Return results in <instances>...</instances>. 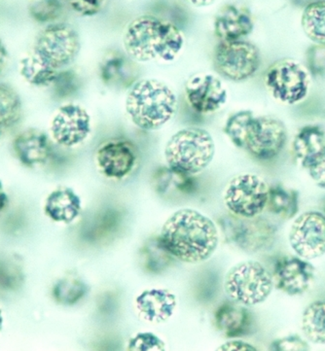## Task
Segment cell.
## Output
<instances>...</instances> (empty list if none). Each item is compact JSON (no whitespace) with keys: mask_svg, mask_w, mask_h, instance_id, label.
Listing matches in <instances>:
<instances>
[{"mask_svg":"<svg viewBox=\"0 0 325 351\" xmlns=\"http://www.w3.org/2000/svg\"><path fill=\"white\" fill-rule=\"evenodd\" d=\"M159 238L171 256L188 264L206 261L218 246L217 224L192 208H181L168 218Z\"/></svg>","mask_w":325,"mask_h":351,"instance_id":"cell-1","label":"cell"},{"mask_svg":"<svg viewBox=\"0 0 325 351\" xmlns=\"http://www.w3.org/2000/svg\"><path fill=\"white\" fill-rule=\"evenodd\" d=\"M184 44V34L175 24L153 15L134 18L123 34L125 52L139 64L173 62Z\"/></svg>","mask_w":325,"mask_h":351,"instance_id":"cell-2","label":"cell"},{"mask_svg":"<svg viewBox=\"0 0 325 351\" xmlns=\"http://www.w3.org/2000/svg\"><path fill=\"white\" fill-rule=\"evenodd\" d=\"M178 95L158 79H141L130 88L125 109L139 129L153 132L162 129L178 111Z\"/></svg>","mask_w":325,"mask_h":351,"instance_id":"cell-3","label":"cell"},{"mask_svg":"<svg viewBox=\"0 0 325 351\" xmlns=\"http://www.w3.org/2000/svg\"><path fill=\"white\" fill-rule=\"evenodd\" d=\"M164 154L171 171L194 176L205 171L213 162L215 143L206 130L185 128L169 138Z\"/></svg>","mask_w":325,"mask_h":351,"instance_id":"cell-4","label":"cell"},{"mask_svg":"<svg viewBox=\"0 0 325 351\" xmlns=\"http://www.w3.org/2000/svg\"><path fill=\"white\" fill-rule=\"evenodd\" d=\"M274 281L261 263L245 261L229 269L224 278V289L232 301L245 306L264 303L272 291Z\"/></svg>","mask_w":325,"mask_h":351,"instance_id":"cell-5","label":"cell"},{"mask_svg":"<svg viewBox=\"0 0 325 351\" xmlns=\"http://www.w3.org/2000/svg\"><path fill=\"white\" fill-rule=\"evenodd\" d=\"M81 50L77 30L67 23L47 25L36 37L32 52L48 66L62 71L73 64Z\"/></svg>","mask_w":325,"mask_h":351,"instance_id":"cell-6","label":"cell"},{"mask_svg":"<svg viewBox=\"0 0 325 351\" xmlns=\"http://www.w3.org/2000/svg\"><path fill=\"white\" fill-rule=\"evenodd\" d=\"M264 84L273 99L293 106L307 97L311 88V74L307 67L293 59H282L269 66Z\"/></svg>","mask_w":325,"mask_h":351,"instance_id":"cell-7","label":"cell"},{"mask_svg":"<svg viewBox=\"0 0 325 351\" xmlns=\"http://www.w3.org/2000/svg\"><path fill=\"white\" fill-rule=\"evenodd\" d=\"M213 62L218 75L231 82L240 83L252 78L258 71L261 54L252 42L243 39L219 41L213 51Z\"/></svg>","mask_w":325,"mask_h":351,"instance_id":"cell-8","label":"cell"},{"mask_svg":"<svg viewBox=\"0 0 325 351\" xmlns=\"http://www.w3.org/2000/svg\"><path fill=\"white\" fill-rule=\"evenodd\" d=\"M269 190L270 186L259 176L243 173L229 181L223 199L230 213L237 217H256L267 208Z\"/></svg>","mask_w":325,"mask_h":351,"instance_id":"cell-9","label":"cell"},{"mask_svg":"<svg viewBox=\"0 0 325 351\" xmlns=\"http://www.w3.org/2000/svg\"><path fill=\"white\" fill-rule=\"evenodd\" d=\"M287 141V130L282 121L272 116H254L243 150L255 159L269 161L280 155Z\"/></svg>","mask_w":325,"mask_h":351,"instance_id":"cell-10","label":"cell"},{"mask_svg":"<svg viewBox=\"0 0 325 351\" xmlns=\"http://www.w3.org/2000/svg\"><path fill=\"white\" fill-rule=\"evenodd\" d=\"M227 241L241 250L259 252L270 248L276 239V228L264 218H241L234 215L222 225Z\"/></svg>","mask_w":325,"mask_h":351,"instance_id":"cell-11","label":"cell"},{"mask_svg":"<svg viewBox=\"0 0 325 351\" xmlns=\"http://www.w3.org/2000/svg\"><path fill=\"white\" fill-rule=\"evenodd\" d=\"M91 132L92 118L87 109L78 104H64L51 119V136L64 147L73 148L84 143Z\"/></svg>","mask_w":325,"mask_h":351,"instance_id":"cell-12","label":"cell"},{"mask_svg":"<svg viewBox=\"0 0 325 351\" xmlns=\"http://www.w3.org/2000/svg\"><path fill=\"white\" fill-rule=\"evenodd\" d=\"M289 243L297 256L317 259L325 254V215L308 211L294 220L289 231Z\"/></svg>","mask_w":325,"mask_h":351,"instance_id":"cell-13","label":"cell"},{"mask_svg":"<svg viewBox=\"0 0 325 351\" xmlns=\"http://www.w3.org/2000/svg\"><path fill=\"white\" fill-rule=\"evenodd\" d=\"M185 99L188 106L201 115H211L224 108L228 92L217 76L196 73L185 83Z\"/></svg>","mask_w":325,"mask_h":351,"instance_id":"cell-14","label":"cell"},{"mask_svg":"<svg viewBox=\"0 0 325 351\" xmlns=\"http://www.w3.org/2000/svg\"><path fill=\"white\" fill-rule=\"evenodd\" d=\"M315 276V267L308 260L282 257L275 263L272 278L278 290L289 296H298L310 290Z\"/></svg>","mask_w":325,"mask_h":351,"instance_id":"cell-15","label":"cell"},{"mask_svg":"<svg viewBox=\"0 0 325 351\" xmlns=\"http://www.w3.org/2000/svg\"><path fill=\"white\" fill-rule=\"evenodd\" d=\"M138 161V151L126 139H111L97 148L96 162L106 178L123 179L133 171Z\"/></svg>","mask_w":325,"mask_h":351,"instance_id":"cell-16","label":"cell"},{"mask_svg":"<svg viewBox=\"0 0 325 351\" xmlns=\"http://www.w3.org/2000/svg\"><path fill=\"white\" fill-rule=\"evenodd\" d=\"M254 21L247 7L226 4L218 11L213 22V32L219 41L240 40L250 36Z\"/></svg>","mask_w":325,"mask_h":351,"instance_id":"cell-17","label":"cell"},{"mask_svg":"<svg viewBox=\"0 0 325 351\" xmlns=\"http://www.w3.org/2000/svg\"><path fill=\"white\" fill-rule=\"evenodd\" d=\"M13 150L21 164L27 167L43 166L52 154L50 139L40 130L29 128L17 134Z\"/></svg>","mask_w":325,"mask_h":351,"instance_id":"cell-18","label":"cell"},{"mask_svg":"<svg viewBox=\"0 0 325 351\" xmlns=\"http://www.w3.org/2000/svg\"><path fill=\"white\" fill-rule=\"evenodd\" d=\"M176 304V295L165 288L145 290L136 299L139 317L154 324L169 320L175 313Z\"/></svg>","mask_w":325,"mask_h":351,"instance_id":"cell-19","label":"cell"},{"mask_svg":"<svg viewBox=\"0 0 325 351\" xmlns=\"http://www.w3.org/2000/svg\"><path fill=\"white\" fill-rule=\"evenodd\" d=\"M215 325L226 338L236 339L250 333L252 315L245 306L234 301L225 302L215 313Z\"/></svg>","mask_w":325,"mask_h":351,"instance_id":"cell-20","label":"cell"},{"mask_svg":"<svg viewBox=\"0 0 325 351\" xmlns=\"http://www.w3.org/2000/svg\"><path fill=\"white\" fill-rule=\"evenodd\" d=\"M81 210L80 197L73 189L64 186L51 192L44 206V213L51 220L66 224L73 222L80 215Z\"/></svg>","mask_w":325,"mask_h":351,"instance_id":"cell-21","label":"cell"},{"mask_svg":"<svg viewBox=\"0 0 325 351\" xmlns=\"http://www.w3.org/2000/svg\"><path fill=\"white\" fill-rule=\"evenodd\" d=\"M325 148V131L319 125L302 128L294 137L292 151L297 162L307 169Z\"/></svg>","mask_w":325,"mask_h":351,"instance_id":"cell-22","label":"cell"},{"mask_svg":"<svg viewBox=\"0 0 325 351\" xmlns=\"http://www.w3.org/2000/svg\"><path fill=\"white\" fill-rule=\"evenodd\" d=\"M58 71L48 66L34 52L25 55L19 62V72L23 79L36 87H49L54 82Z\"/></svg>","mask_w":325,"mask_h":351,"instance_id":"cell-23","label":"cell"},{"mask_svg":"<svg viewBox=\"0 0 325 351\" xmlns=\"http://www.w3.org/2000/svg\"><path fill=\"white\" fill-rule=\"evenodd\" d=\"M266 208L283 219H292L299 210L298 193L282 185L270 186Z\"/></svg>","mask_w":325,"mask_h":351,"instance_id":"cell-24","label":"cell"},{"mask_svg":"<svg viewBox=\"0 0 325 351\" xmlns=\"http://www.w3.org/2000/svg\"><path fill=\"white\" fill-rule=\"evenodd\" d=\"M301 25L311 41L325 45V0H315L305 7Z\"/></svg>","mask_w":325,"mask_h":351,"instance_id":"cell-25","label":"cell"},{"mask_svg":"<svg viewBox=\"0 0 325 351\" xmlns=\"http://www.w3.org/2000/svg\"><path fill=\"white\" fill-rule=\"evenodd\" d=\"M302 332L311 343L325 345V301L309 304L302 315Z\"/></svg>","mask_w":325,"mask_h":351,"instance_id":"cell-26","label":"cell"},{"mask_svg":"<svg viewBox=\"0 0 325 351\" xmlns=\"http://www.w3.org/2000/svg\"><path fill=\"white\" fill-rule=\"evenodd\" d=\"M23 115L20 95L12 86L0 83V125L10 128L18 124Z\"/></svg>","mask_w":325,"mask_h":351,"instance_id":"cell-27","label":"cell"},{"mask_svg":"<svg viewBox=\"0 0 325 351\" xmlns=\"http://www.w3.org/2000/svg\"><path fill=\"white\" fill-rule=\"evenodd\" d=\"M89 287L84 281L75 276L60 278L53 286L52 295L56 303L62 306H73L87 295Z\"/></svg>","mask_w":325,"mask_h":351,"instance_id":"cell-28","label":"cell"},{"mask_svg":"<svg viewBox=\"0 0 325 351\" xmlns=\"http://www.w3.org/2000/svg\"><path fill=\"white\" fill-rule=\"evenodd\" d=\"M24 281L21 260L14 255H0V290L16 291L22 288Z\"/></svg>","mask_w":325,"mask_h":351,"instance_id":"cell-29","label":"cell"},{"mask_svg":"<svg viewBox=\"0 0 325 351\" xmlns=\"http://www.w3.org/2000/svg\"><path fill=\"white\" fill-rule=\"evenodd\" d=\"M143 257L145 269L153 274H160L168 268L173 257L164 247L159 237L147 241L143 248Z\"/></svg>","mask_w":325,"mask_h":351,"instance_id":"cell-30","label":"cell"},{"mask_svg":"<svg viewBox=\"0 0 325 351\" xmlns=\"http://www.w3.org/2000/svg\"><path fill=\"white\" fill-rule=\"evenodd\" d=\"M252 111L240 110L231 114L224 125V132L236 147L245 148L248 128L252 124Z\"/></svg>","mask_w":325,"mask_h":351,"instance_id":"cell-31","label":"cell"},{"mask_svg":"<svg viewBox=\"0 0 325 351\" xmlns=\"http://www.w3.org/2000/svg\"><path fill=\"white\" fill-rule=\"evenodd\" d=\"M64 11L60 0H32L29 4V13L32 20L39 24L57 21Z\"/></svg>","mask_w":325,"mask_h":351,"instance_id":"cell-32","label":"cell"},{"mask_svg":"<svg viewBox=\"0 0 325 351\" xmlns=\"http://www.w3.org/2000/svg\"><path fill=\"white\" fill-rule=\"evenodd\" d=\"M125 67H126V60L123 56H110L101 66V81L106 85L117 82L125 77Z\"/></svg>","mask_w":325,"mask_h":351,"instance_id":"cell-33","label":"cell"},{"mask_svg":"<svg viewBox=\"0 0 325 351\" xmlns=\"http://www.w3.org/2000/svg\"><path fill=\"white\" fill-rule=\"evenodd\" d=\"M79 78L77 74L69 69H62L58 71L52 87L54 94L60 99L71 97L78 89Z\"/></svg>","mask_w":325,"mask_h":351,"instance_id":"cell-34","label":"cell"},{"mask_svg":"<svg viewBox=\"0 0 325 351\" xmlns=\"http://www.w3.org/2000/svg\"><path fill=\"white\" fill-rule=\"evenodd\" d=\"M306 67L311 75H325V45L313 44L306 53Z\"/></svg>","mask_w":325,"mask_h":351,"instance_id":"cell-35","label":"cell"},{"mask_svg":"<svg viewBox=\"0 0 325 351\" xmlns=\"http://www.w3.org/2000/svg\"><path fill=\"white\" fill-rule=\"evenodd\" d=\"M128 350H165L164 341H162L156 335L145 332V333H139L130 339L128 345Z\"/></svg>","mask_w":325,"mask_h":351,"instance_id":"cell-36","label":"cell"},{"mask_svg":"<svg viewBox=\"0 0 325 351\" xmlns=\"http://www.w3.org/2000/svg\"><path fill=\"white\" fill-rule=\"evenodd\" d=\"M106 0H67L71 9L83 17H93L103 10Z\"/></svg>","mask_w":325,"mask_h":351,"instance_id":"cell-37","label":"cell"},{"mask_svg":"<svg viewBox=\"0 0 325 351\" xmlns=\"http://www.w3.org/2000/svg\"><path fill=\"white\" fill-rule=\"evenodd\" d=\"M271 350H309L310 346L305 339L299 337L298 335H290L285 338L278 339L273 341L270 346Z\"/></svg>","mask_w":325,"mask_h":351,"instance_id":"cell-38","label":"cell"},{"mask_svg":"<svg viewBox=\"0 0 325 351\" xmlns=\"http://www.w3.org/2000/svg\"><path fill=\"white\" fill-rule=\"evenodd\" d=\"M307 171L313 182L325 190V148L308 167Z\"/></svg>","mask_w":325,"mask_h":351,"instance_id":"cell-39","label":"cell"},{"mask_svg":"<svg viewBox=\"0 0 325 351\" xmlns=\"http://www.w3.org/2000/svg\"><path fill=\"white\" fill-rule=\"evenodd\" d=\"M218 350H227V351H254L257 350V348L250 343H245V341H238V339H233V341H227V343H223L218 348Z\"/></svg>","mask_w":325,"mask_h":351,"instance_id":"cell-40","label":"cell"},{"mask_svg":"<svg viewBox=\"0 0 325 351\" xmlns=\"http://www.w3.org/2000/svg\"><path fill=\"white\" fill-rule=\"evenodd\" d=\"M9 60V53L7 50L5 44L3 41L0 39V74L4 71L6 69L7 64H8Z\"/></svg>","mask_w":325,"mask_h":351,"instance_id":"cell-41","label":"cell"},{"mask_svg":"<svg viewBox=\"0 0 325 351\" xmlns=\"http://www.w3.org/2000/svg\"><path fill=\"white\" fill-rule=\"evenodd\" d=\"M188 5L201 8V7L210 6L215 3L217 0H183Z\"/></svg>","mask_w":325,"mask_h":351,"instance_id":"cell-42","label":"cell"},{"mask_svg":"<svg viewBox=\"0 0 325 351\" xmlns=\"http://www.w3.org/2000/svg\"><path fill=\"white\" fill-rule=\"evenodd\" d=\"M8 201V196H7L5 190H4L3 184L0 181V213L5 209Z\"/></svg>","mask_w":325,"mask_h":351,"instance_id":"cell-43","label":"cell"},{"mask_svg":"<svg viewBox=\"0 0 325 351\" xmlns=\"http://www.w3.org/2000/svg\"><path fill=\"white\" fill-rule=\"evenodd\" d=\"M2 325H3V316H2L1 308H0V330L2 329Z\"/></svg>","mask_w":325,"mask_h":351,"instance_id":"cell-44","label":"cell"},{"mask_svg":"<svg viewBox=\"0 0 325 351\" xmlns=\"http://www.w3.org/2000/svg\"><path fill=\"white\" fill-rule=\"evenodd\" d=\"M0 136H1V125H0Z\"/></svg>","mask_w":325,"mask_h":351,"instance_id":"cell-45","label":"cell"},{"mask_svg":"<svg viewBox=\"0 0 325 351\" xmlns=\"http://www.w3.org/2000/svg\"><path fill=\"white\" fill-rule=\"evenodd\" d=\"M324 213H325V202H324Z\"/></svg>","mask_w":325,"mask_h":351,"instance_id":"cell-46","label":"cell"}]
</instances>
